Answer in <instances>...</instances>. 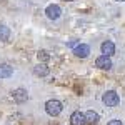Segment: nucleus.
I'll use <instances>...</instances> for the list:
<instances>
[{"label": "nucleus", "instance_id": "f257e3e1", "mask_svg": "<svg viewBox=\"0 0 125 125\" xmlns=\"http://www.w3.org/2000/svg\"><path fill=\"white\" fill-rule=\"evenodd\" d=\"M62 110H63V104L57 100V98H52V100H48L47 104H45V112H47L50 117H57L62 114Z\"/></svg>", "mask_w": 125, "mask_h": 125}, {"label": "nucleus", "instance_id": "f03ea898", "mask_svg": "<svg viewBox=\"0 0 125 125\" xmlns=\"http://www.w3.org/2000/svg\"><path fill=\"white\" fill-rule=\"evenodd\" d=\"M102 102H104L107 107L114 108V107H117L120 104V97H118V94H117L115 90H107L105 94L102 95Z\"/></svg>", "mask_w": 125, "mask_h": 125}, {"label": "nucleus", "instance_id": "7ed1b4c3", "mask_svg": "<svg viewBox=\"0 0 125 125\" xmlns=\"http://www.w3.org/2000/svg\"><path fill=\"white\" fill-rule=\"evenodd\" d=\"M45 15L48 20H58L62 15V9L58 7L57 3H50L47 9H45Z\"/></svg>", "mask_w": 125, "mask_h": 125}, {"label": "nucleus", "instance_id": "20e7f679", "mask_svg": "<svg viewBox=\"0 0 125 125\" xmlns=\"http://www.w3.org/2000/svg\"><path fill=\"white\" fill-rule=\"evenodd\" d=\"M12 98H13L17 104H25V102L29 100V94H27L25 88H15V90L12 92Z\"/></svg>", "mask_w": 125, "mask_h": 125}, {"label": "nucleus", "instance_id": "39448f33", "mask_svg": "<svg viewBox=\"0 0 125 125\" xmlns=\"http://www.w3.org/2000/svg\"><path fill=\"white\" fill-rule=\"evenodd\" d=\"M73 55L78 58H87L90 55V47L87 43H78L77 47H73Z\"/></svg>", "mask_w": 125, "mask_h": 125}, {"label": "nucleus", "instance_id": "423d86ee", "mask_svg": "<svg viewBox=\"0 0 125 125\" xmlns=\"http://www.w3.org/2000/svg\"><path fill=\"white\" fill-rule=\"evenodd\" d=\"M95 67H98L100 70H110L112 68V60L107 55H100V57L95 60Z\"/></svg>", "mask_w": 125, "mask_h": 125}, {"label": "nucleus", "instance_id": "0eeeda50", "mask_svg": "<svg viewBox=\"0 0 125 125\" xmlns=\"http://www.w3.org/2000/svg\"><path fill=\"white\" fill-rule=\"evenodd\" d=\"M100 50H102V53H104V55H107V57H112V55L115 53V43H114L112 40H105V42H102Z\"/></svg>", "mask_w": 125, "mask_h": 125}, {"label": "nucleus", "instance_id": "6e6552de", "mask_svg": "<svg viewBox=\"0 0 125 125\" xmlns=\"http://www.w3.org/2000/svg\"><path fill=\"white\" fill-rule=\"evenodd\" d=\"M70 124H72V125H87L85 114L80 112V110H75V112L70 115Z\"/></svg>", "mask_w": 125, "mask_h": 125}, {"label": "nucleus", "instance_id": "1a4fd4ad", "mask_svg": "<svg viewBox=\"0 0 125 125\" xmlns=\"http://www.w3.org/2000/svg\"><path fill=\"white\" fill-rule=\"evenodd\" d=\"M98 120H100V117H98L97 112H94V110L85 112V122H87V125H97Z\"/></svg>", "mask_w": 125, "mask_h": 125}, {"label": "nucleus", "instance_id": "9d476101", "mask_svg": "<svg viewBox=\"0 0 125 125\" xmlns=\"http://www.w3.org/2000/svg\"><path fill=\"white\" fill-rule=\"evenodd\" d=\"M33 73L37 75V77H47L48 73H50V70L45 63H39V65H35L33 67Z\"/></svg>", "mask_w": 125, "mask_h": 125}, {"label": "nucleus", "instance_id": "9b49d317", "mask_svg": "<svg viewBox=\"0 0 125 125\" xmlns=\"http://www.w3.org/2000/svg\"><path fill=\"white\" fill-rule=\"evenodd\" d=\"M13 73V68L9 63H0V78H9Z\"/></svg>", "mask_w": 125, "mask_h": 125}, {"label": "nucleus", "instance_id": "f8f14e48", "mask_svg": "<svg viewBox=\"0 0 125 125\" xmlns=\"http://www.w3.org/2000/svg\"><path fill=\"white\" fill-rule=\"evenodd\" d=\"M10 35H12V32H10L9 27L0 25V40H2V42H9V40H10Z\"/></svg>", "mask_w": 125, "mask_h": 125}, {"label": "nucleus", "instance_id": "ddd939ff", "mask_svg": "<svg viewBox=\"0 0 125 125\" xmlns=\"http://www.w3.org/2000/svg\"><path fill=\"white\" fill-rule=\"evenodd\" d=\"M37 58H39L40 63H47L48 60H50V53H48L47 50H39L37 52Z\"/></svg>", "mask_w": 125, "mask_h": 125}, {"label": "nucleus", "instance_id": "4468645a", "mask_svg": "<svg viewBox=\"0 0 125 125\" xmlns=\"http://www.w3.org/2000/svg\"><path fill=\"white\" fill-rule=\"evenodd\" d=\"M107 125H124V124H122V120H117V118H114V120H110Z\"/></svg>", "mask_w": 125, "mask_h": 125}, {"label": "nucleus", "instance_id": "2eb2a0df", "mask_svg": "<svg viewBox=\"0 0 125 125\" xmlns=\"http://www.w3.org/2000/svg\"><path fill=\"white\" fill-rule=\"evenodd\" d=\"M77 45H78V40H70L67 43V47H77Z\"/></svg>", "mask_w": 125, "mask_h": 125}, {"label": "nucleus", "instance_id": "dca6fc26", "mask_svg": "<svg viewBox=\"0 0 125 125\" xmlns=\"http://www.w3.org/2000/svg\"><path fill=\"white\" fill-rule=\"evenodd\" d=\"M63 2H75V0H63Z\"/></svg>", "mask_w": 125, "mask_h": 125}, {"label": "nucleus", "instance_id": "f3484780", "mask_svg": "<svg viewBox=\"0 0 125 125\" xmlns=\"http://www.w3.org/2000/svg\"><path fill=\"white\" fill-rule=\"evenodd\" d=\"M115 2H124V0H115Z\"/></svg>", "mask_w": 125, "mask_h": 125}]
</instances>
